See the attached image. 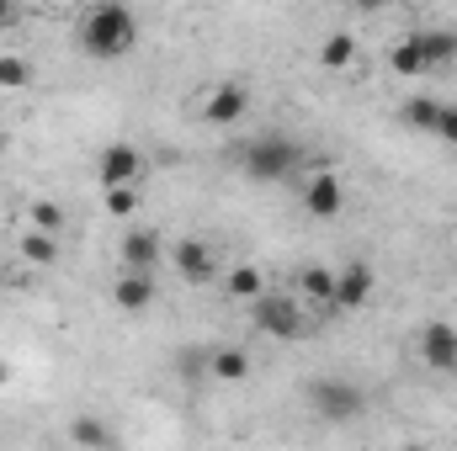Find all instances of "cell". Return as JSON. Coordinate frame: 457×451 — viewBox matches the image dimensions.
I'll use <instances>...</instances> for the list:
<instances>
[{
    "label": "cell",
    "instance_id": "6da1fadb",
    "mask_svg": "<svg viewBox=\"0 0 457 451\" xmlns=\"http://www.w3.org/2000/svg\"><path fill=\"white\" fill-rule=\"evenodd\" d=\"M133 43H138V16L128 5H96L80 21V48L91 59H122L133 53Z\"/></svg>",
    "mask_w": 457,
    "mask_h": 451
},
{
    "label": "cell",
    "instance_id": "7a4b0ae2",
    "mask_svg": "<svg viewBox=\"0 0 457 451\" xmlns=\"http://www.w3.org/2000/svg\"><path fill=\"white\" fill-rule=\"evenodd\" d=\"M298 165H303V149L287 133H261V138H250L239 149V170L250 181H287Z\"/></svg>",
    "mask_w": 457,
    "mask_h": 451
},
{
    "label": "cell",
    "instance_id": "3957f363",
    "mask_svg": "<svg viewBox=\"0 0 457 451\" xmlns=\"http://www.w3.org/2000/svg\"><path fill=\"white\" fill-rule=\"evenodd\" d=\"M309 404H314V414L325 425H345V420H356L367 409V393L356 382H345V377H314L309 382Z\"/></svg>",
    "mask_w": 457,
    "mask_h": 451
},
{
    "label": "cell",
    "instance_id": "277c9868",
    "mask_svg": "<svg viewBox=\"0 0 457 451\" xmlns=\"http://www.w3.org/2000/svg\"><path fill=\"white\" fill-rule=\"evenodd\" d=\"M250 324H255L261 335H271V340H298V330H303V308H298V298L261 292V298L250 303Z\"/></svg>",
    "mask_w": 457,
    "mask_h": 451
},
{
    "label": "cell",
    "instance_id": "5b68a950",
    "mask_svg": "<svg viewBox=\"0 0 457 451\" xmlns=\"http://www.w3.org/2000/svg\"><path fill=\"white\" fill-rule=\"evenodd\" d=\"M144 154L133 149V144H107L102 154H96V181H102V192H117V186H138L144 181Z\"/></svg>",
    "mask_w": 457,
    "mask_h": 451
},
{
    "label": "cell",
    "instance_id": "8992f818",
    "mask_svg": "<svg viewBox=\"0 0 457 451\" xmlns=\"http://www.w3.org/2000/svg\"><path fill=\"white\" fill-rule=\"evenodd\" d=\"M245 112H250V86H245V80H219V86H208V96H203V122L234 127Z\"/></svg>",
    "mask_w": 457,
    "mask_h": 451
},
{
    "label": "cell",
    "instance_id": "52a82bcc",
    "mask_svg": "<svg viewBox=\"0 0 457 451\" xmlns=\"http://www.w3.org/2000/svg\"><path fill=\"white\" fill-rule=\"evenodd\" d=\"M420 361H426L431 372L453 377V372H457V324H447V319H431V324L420 330Z\"/></svg>",
    "mask_w": 457,
    "mask_h": 451
},
{
    "label": "cell",
    "instance_id": "ba28073f",
    "mask_svg": "<svg viewBox=\"0 0 457 451\" xmlns=\"http://www.w3.org/2000/svg\"><path fill=\"white\" fill-rule=\"evenodd\" d=\"M160 255H165V244H160L154 228H128L122 244H117V260H122V271H133V276H149V271L160 266Z\"/></svg>",
    "mask_w": 457,
    "mask_h": 451
},
{
    "label": "cell",
    "instance_id": "9c48e42d",
    "mask_svg": "<svg viewBox=\"0 0 457 451\" xmlns=\"http://www.w3.org/2000/svg\"><path fill=\"white\" fill-rule=\"evenodd\" d=\"M170 260H176V271H181L187 287H208V282L219 276V260H213V250H208L203 239H181V244L170 250Z\"/></svg>",
    "mask_w": 457,
    "mask_h": 451
},
{
    "label": "cell",
    "instance_id": "30bf717a",
    "mask_svg": "<svg viewBox=\"0 0 457 451\" xmlns=\"http://www.w3.org/2000/svg\"><path fill=\"white\" fill-rule=\"evenodd\" d=\"M303 208L314 213V218H341L345 208V186L336 170H314V181L303 186Z\"/></svg>",
    "mask_w": 457,
    "mask_h": 451
},
{
    "label": "cell",
    "instance_id": "8fae6325",
    "mask_svg": "<svg viewBox=\"0 0 457 451\" xmlns=\"http://www.w3.org/2000/svg\"><path fill=\"white\" fill-rule=\"evenodd\" d=\"M372 287H378V271L367 266V260H351L336 271V308H361L367 298H372Z\"/></svg>",
    "mask_w": 457,
    "mask_h": 451
},
{
    "label": "cell",
    "instance_id": "7c38bea8",
    "mask_svg": "<svg viewBox=\"0 0 457 451\" xmlns=\"http://www.w3.org/2000/svg\"><path fill=\"white\" fill-rule=\"evenodd\" d=\"M112 303L122 314H144L149 303H154V276H133V271H122L112 287Z\"/></svg>",
    "mask_w": 457,
    "mask_h": 451
},
{
    "label": "cell",
    "instance_id": "4fadbf2b",
    "mask_svg": "<svg viewBox=\"0 0 457 451\" xmlns=\"http://www.w3.org/2000/svg\"><path fill=\"white\" fill-rule=\"evenodd\" d=\"M70 441H75V447H86V451H112L117 447L112 425H107V420H96V414H75V420H70Z\"/></svg>",
    "mask_w": 457,
    "mask_h": 451
},
{
    "label": "cell",
    "instance_id": "5bb4252c",
    "mask_svg": "<svg viewBox=\"0 0 457 451\" xmlns=\"http://www.w3.org/2000/svg\"><path fill=\"white\" fill-rule=\"evenodd\" d=\"M16 250H21V260H27V266H37V271L59 266V255H64V244H59L54 234H32V228L16 239Z\"/></svg>",
    "mask_w": 457,
    "mask_h": 451
},
{
    "label": "cell",
    "instance_id": "9a60e30c",
    "mask_svg": "<svg viewBox=\"0 0 457 451\" xmlns=\"http://www.w3.org/2000/svg\"><path fill=\"white\" fill-rule=\"evenodd\" d=\"M208 377H213V382H245V377H250V356H245L239 345L213 350V356H208Z\"/></svg>",
    "mask_w": 457,
    "mask_h": 451
},
{
    "label": "cell",
    "instance_id": "2e32d148",
    "mask_svg": "<svg viewBox=\"0 0 457 451\" xmlns=\"http://www.w3.org/2000/svg\"><path fill=\"white\" fill-rule=\"evenodd\" d=\"M224 292H228V298H239V303H255V298L266 292V276H261V266H228Z\"/></svg>",
    "mask_w": 457,
    "mask_h": 451
},
{
    "label": "cell",
    "instance_id": "e0dca14e",
    "mask_svg": "<svg viewBox=\"0 0 457 451\" xmlns=\"http://www.w3.org/2000/svg\"><path fill=\"white\" fill-rule=\"evenodd\" d=\"M320 64H325L330 75L351 70V64H356V37H351V32H330V37L320 43Z\"/></svg>",
    "mask_w": 457,
    "mask_h": 451
},
{
    "label": "cell",
    "instance_id": "ac0fdd59",
    "mask_svg": "<svg viewBox=\"0 0 457 451\" xmlns=\"http://www.w3.org/2000/svg\"><path fill=\"white\" fill-rule=\"evenodd\" d=\"M415 43H420V53H426V70L453 64V53H457V37H453V32H415Z\"/></svg>",
    "mask_w": 457,
    "mask_h": 451
},
{
    "label": "cell",
    "instance_id": "d6986e66",
    "mask_svg": "<svg viewBox=\"0 0 457 451\" xmlns=\"http://www.w3.org/2000/svg\"><path fill=\"white\" fill-rule=\"evenodd\" d=\"M388 64H394V75H410V80H415V75H431V70H426V53H420L415 37H399L394 53H388Z\"/></svg>",
    "mask_w": 457,
    "mask_h": 451
},
{
    "label": "cell",
    "instance_id": "ffe728a7",
    "mask_svg": "<svg viewBox=\"0 0 457 451\" xmlns=\"http://www.w3.org/2000/svg\"><path fill=\"white\" fill-rule=\"evenodd\" d=\"M436 107H442L436 96H410V102L399 107V122L415 127V133H431V127H436Z\"/></svg>",
    "mask_w": 457,
    "mask_h": 451
},
{
    "label": "cell",
    "instance_id": "44dd1931",
    "mask_svg": "<svg viewBox=\"0 0 457 451\" xmlns=\"http://www.w3.org/2000/svg\"><path fill=\"white\" fill-rule=\"evenodd\" d=\"M298 292H303V298H314V303H330V308H336V271L309 266V271H303V282H298Z\"/></svg>",
    "mask_w": 457,
    "mask_h": 451
},
{
    "label": "cell",
    "instance_id": "7402d4cb",
    "mask_svg": "<svg viewBox=\"0 0 457 451\" xmlns=\"http://www.w3.org/2000/svg\"><path fill=\"white\" fill-rule=\"evenodd\" d=\"M27 224H32V234H64V208L59 202H48V197H37L32 208H27Z\"/></svg>",
    "mask_w": 457,
    "mask_h": 451
},
{
    "label": "cell",
    "instance_id": "603a6c76",
    "mask_svg": "<svg viewBox=\"0 0 457 451\" xmlns=\"http://www.w3.org/2000/svg\"><path fill=\"white\" fill-rule=\"evenodd\" d=\"M32 86V64L21 53H5L0 48V91H27Z\"/></svg>",
    "mask_w": 457,
    "mask_h": 451
},
{
    "label": "cell",
    "instance_id": "cb8c5ba5",
    "mask_svg": "<svg viewBox=\"0 0 457 451\" xmlns=\"http://www.w3.org/2000/svg\"><path fill=\"white\" fill-rule=\"evenodd\" d=\"M102 202H107V213H112V218H133V213H138V186H117V192H102Z\"/></svg>",
    "mask_w": 457,
    "mask_h": 451
},
{
    "label": "cell",
    "instance_id": "d4e9b609",
    "mask_svg": "<svg viewBox=\"0 0 457 451\" xmlns=\"http://www.w3.org/2000/svg\"><path fill=\"white\" fill-rule=\"evenodd\" d=\"M442 144H457V102H442L436 107V127H431Z\"/></svg>",
    "mask_w": 457,
    "mask_h": 451
},
{
    "label": "cell",
    "instance_id": "484cf974",
    "mask_svg": "<svg viewBox=\"0 0 457 451\" xmlns=\"http://www.w3.org/2000/svg\"><path fill=\"white\" fill-rule=\"evenodd\" d=\"M5 21H21V11H16V5H5V0H0V27H5Z\"/></svg>",
    "mask_w": 457,
    "mask_h": 451
},
{
    "label": "cell",
    "instance_id": "4316f807",
    "mask_svg": "<svg viewBox=\"0 0 457 451\" xmlns=\"http://www.w3.org/2000/svg\"><path fill=\"white\" fill-rule=\"evenodd\" d=\"M5 382H11V361L0 356V388H5Z\"/></svg>",
    "mask_w": 457,
    "mask_h": 451
},
{
    "label": "cell",
    "instance_id": "83f0119b",
    "mask_svg": "<svg viewBox=\"0 0 457 451\" xmlns=\"http://www.w3.org/2000/svg\"><path fill=\"white\" fill-rule=\"evenodd\" d=\"M399 451H426V447H399Z\"/></svg>",
    "mask_w": 457,
    "mask_h": 451
}]
</instances>
